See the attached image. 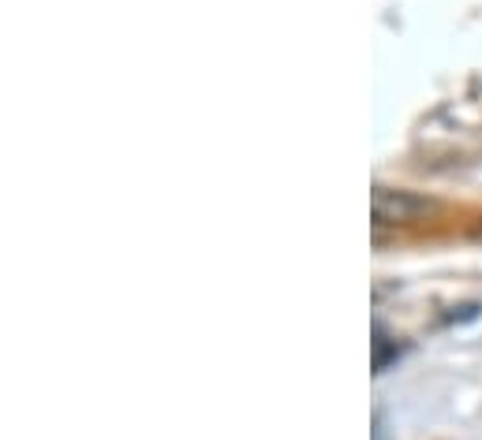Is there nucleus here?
Listing matches in <instances>:
<instances>
[{
    "mask_svg": "<svg viewBox=\"0 0 482 440\" xmlns=\"http://www.w3.org/2000/svg\"><path fill=\"white\" fill-rule=\"evenodd\" d=\"M427 213H430V202L408 191H385V187L374 191V220H381V225H408V220H419Z\"/></svg>",
    "mask_w": 482,
    "mask_h": 440,
    "instance_id": "f257e3e1",
    "label": "nucleus"
},
{
    "mask_svg": "<svg viewBox=\"0 0 482 440\" xmlns=\"http://www.w3.org/2000/svg\"><path fill=\"white\" fill-rule=\"evenodd\" d=\"M478 313H482V306L471 302V306H460V313H448V321H475Z\"/></svg>",
    "mask_w": 482,
    "mask_h": 440,
    "instance_id": "f03ea898",
    "label": "nucleus"
}]
</instances>
